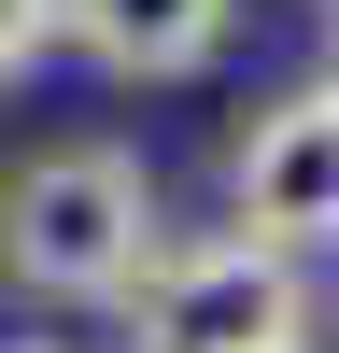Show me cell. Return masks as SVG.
<instances>
[{
	"label": "cell",
	"instance_id": "cell-1",
	"mask_svg": "<svg viewBox=\"0 0 339 353\" xmlns=\"http://www.w3.org/2000/svg\"><path fill=\"white\" fill-rule=\"evenodd\" d=\"M170 241L156 156L127 141H43L28 170H0V283L43 311H113Z\"/></svg>",
	"mask_w": 339,
	"mask_h": 353
},
{
	"label": "cell",
	"instance_id": "cell-2",
	"mask_svg": "<svg viewBox=\"0 0 339 353\" xmlns=\"http://www.w3.org/2000/svg\"><path fill=\"white\" fill-rule=\"evenodd\" d=\"M113 311H127V353H282L311 339V254L198 226V241H156V269Z\"/></svg>",
	"mask_w": 339,
	"mask_h": 353
},
{
	"label": "cell",
	"instance_id": "cell-3",
	"mask_svg": "<svg viewBox=\"0 0 339 353\" xmlns=\"http://www.w3.org/2000/svg\"><path fill=\"white\" fill-rule=\"evenodd\" d=\"M226 226L269 254H339V85H282L240 141H226Z\"/></svg>",
	"mask_w": 339,
	"mask_h": 353
},
{
	"label": "cell",
	"instance_id": "cell-4",
	"mask_svg": "<svg viewBox=\"0 0 339 353\" xmlns=\"http://www.w3.org/2000/svg\"><path fill=\"white\" fill-rule=\"evenodd\" d=\"M226 28H240V0H56V43L99 57L113 85H184V71H212Z\"/></svg>",
	"mask_w": 339,
	"mask_h": 353
},
{
	"label": "cell",
	"instance_id": "cell-5",
	"mask_svg": "<svg viewBox=\"0 0 339 353\" xmlns=\"http://www.w3.org/2000/svg\"><path fill=\"white\" fill-rule=\"evenodd\" d=\"M56 57V0H0V85H28Z\"/></svg>",
	"mask_w": 339,
	"mask_h": 353
},
{
	"label": "cell",
	"instance_id": "cell-6",
	"mask_svg": "<svg viewBox=\"0 0 339 353\" xmlns=\"http://www.w3.org/2000/svg\"><path fill=\"white\" fill-rule=\"evenodd\" d=\"M325 85H339V14H325Z\"/></svg>",
	"mask_w": 339,
	"mask_h": 353
},
{
	"label": "cell",
	"instance_id": "cell-7",
	"mask_svg": "<svg viewBox=\"0 0 339 353\" xmlns=\"http://www.w3.org/2000/svg\"><path fill=\"white\" fill-rule=\"evenodd\" d=\"M282 353H311V339H282Z\"/></svg>",
	"mask_w": 339,
	"mask_h": 353
},
{
	"label": "cell",
	"instance_id": "cell-8",
	"mask_svg": "<svg viewBox=\"0 0 339 353\" xmlns=\"http://www.w3.org/2000/svg\"><path fill=\"white\" fill-rule=\"evenodd\" d=\"M325 14H339V0H325Z\"/></svg>",
	"mask_w": 339,
	"mask_h": 353
}]
</instances>
